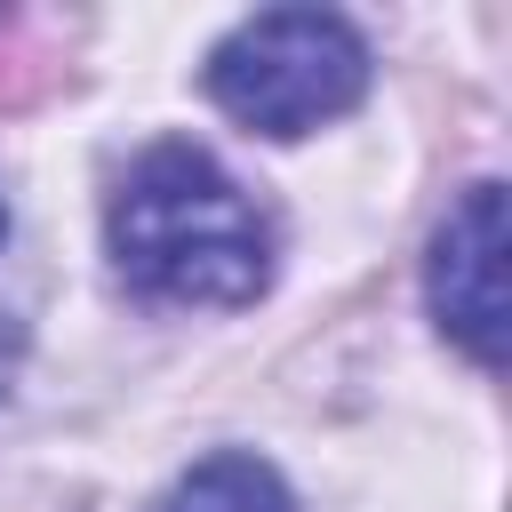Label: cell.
Here are the masks:
<instances>
[{
    "instance_id": "5b68a950",
    "label": "cell",
    "mask_w": 512,
    "mask_h": 512,
    "mask_svg": "<svg viewBox=\"0 0 512 512\" xmlns=\"http://www.w3.org/2000/svg\"><path fill=\"white\" fill-rule=\"evenodd\" d=\"M0 240H8V200H0Z\"/></svg>"
},
{
    "instance_id": "277c9868",
    "label": "cell",
    "mask_w": 512,
    "mask_h": 512,
    "mask_svg": "<svg viewBox=\"0 0 512 512\" xmlns=\"http://www.w3.org/2000/svg\"><path fill=\"white\" fill-rule=\"evenodd\" d=\"M168 512H296V504H288V488H280L272 464L224 448V456H200V464L176 480Z\"/></svg>"
},
{
    "instance_id": "6da1fadb",
    "label": "cell",
    "mask_w": 512,
    "mask_h": 512,
    "mask_svg": "<svg viewBox=\"0 0 512 512\" xmlns=\"http://www.w3.org/2000/svg\"><path fill=\"white\" fill-rule=\"evenodd\" d=\"M104 232L120 280L152 304H256L272 280V232L256 200L200 144H152L120 176Z\"/></svg>"
},
{
    "instance_id": "3957f363",
    "label": "cell",
    "mask_w": 512,
    "mask_h": 512,
    "mask_svg": "<svg viewBox=\"0 0 512 512\" xmlns=\"http://www.w3.org/2000/svg\"><path fill=\"white\" fill-rule=\"evenodd\" d=\"M424 288L440 328L480 368H504V184H472L448 208V224L432 232Z\"/></svg>"
},
{
    "instance_id": "7a4b0ae2",
    "label": "cell",
    "mask_w": 512,
    "mask_h": 512,
    "mask_svg": "<svg viewBox=\"0 0 512 512\" xmlns=\"http://www.w3.org/2000/svg\"><path fill=\"white\" fill-rule=\"evenodd\" d=\"M368 88V40L328 8H264L208 56V96L256 136H304L352 112Z\"/></svg>"
}]
</instances>
